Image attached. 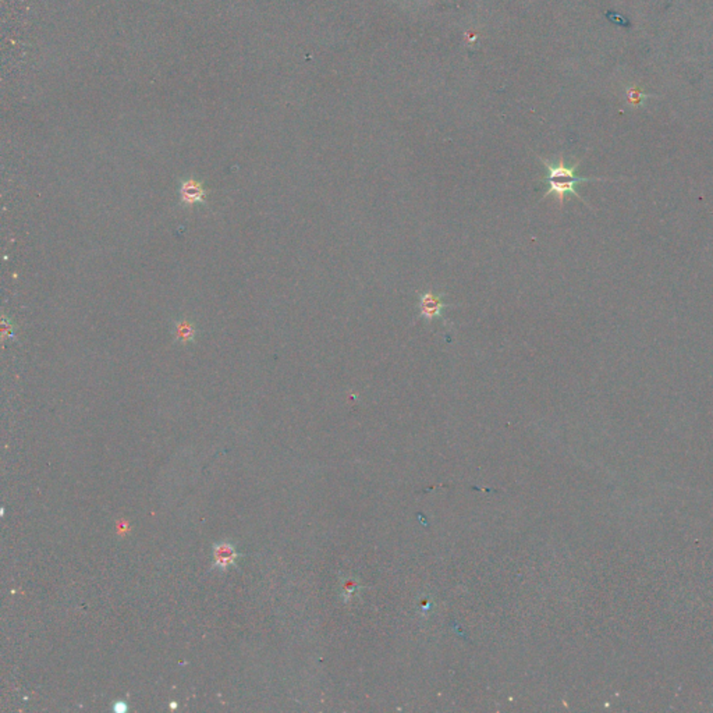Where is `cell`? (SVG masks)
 <instances>
[{"label":"cell","instance_id":"1","mask_svg":"<svg viewBox=\"0 0 713 713\" xmlns=\"http://www.w3.org/2000/svg\"><path fill=\"white\" fill-rule=\"evenodd\" d=\"M539 160L546 169V175L542 179V182L548 186V189L543 195V199L553 195L560 205H563L564 198L567 195L575 197L585 204V201L581 198V195L577 191V187L581 183L609 180L604 177H581V176H578L577 169L580 166V162H575L574 165H567L564 162L563 157H560L556 163L551 162L548 159H543V157H539Z\"/></svg>","mask_w":713,"mask_h":713},{"label":"cell","instance_id":"2","mask_svg":"<svg viewBox=\"0 0 713 713\" xmlns=\"http://www.w3.org/2000/svg\"><path fill=\"white\" fill-rule=\"evenodd\" d=\"M449 305L445 302L442 294H435L433 292L421 293L418 297V308L419 316L426 322H432L436 319H442L445 309Z\"/></svg>","mask_w":713,"mask_h":713},{"label":"cell","instance_id":"3","mask_svg":"<svg viewBox=\"0 0 713 713\" xmlns=\"http://www.w3.org/2000/svg\"><path fill=\"white\" fill-rule=\"evenodd\" d=\"M212 558L214 563L212 567L219 571H227L228 568L234 567L237 562L240 560V553L237 552L236 546L231 542L221 541L216 542L212 548Z\"/></svg>","mask_w":713,"mask_h":713},{"label":"cell","instance_id":"4","mask_svg":"<svg viewBox=\"0 0 713 713\" xmlns=\"http://www.w3.org/2000/svg\"><path fill=\"white\" fill-rule=\"evenodd\" d=\"M179 192H180V199L184 205L205 204V201H206V189L204 188L201 182H198L195 179L183 180Z\"/></svg>","mask_w":713,"mask_h":713},{"label":"cell","instance_id":"5","mask_svg":"<svg viewBox=\"0 0 713 713\" xmlns=\"http://www.w3.org/2000/svg\"><path fill=\"white\" fill-rule=\"evenodd\" d=\"M195 335H197V329H195V326L191 322L180 321V322L176 324V326H175V336H176V340L179 343H183V344L192 343L194 338H195Z\"/></svg>","mask_w":713,"mask_h":713}]
</instances>
